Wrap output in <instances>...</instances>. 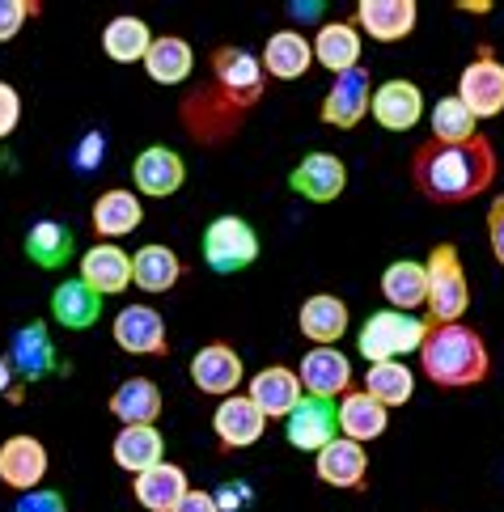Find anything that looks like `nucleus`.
I'll return each instance as SVG.
<instances>
[{"mask_svg":"<svg viewBox=\"0 0 504 512\" xmlns=\"http://www.w3.org/2000/svg\"><path fill=\"white\" fill-rule=\"evenodd\" d=\"M208 68H212V85L187 94L178 119H183L191 140L216 149V144H225L233 132H242V123L259 106V98H263V64H259L255 51L225 43V47H216L208 56Z\"/></svg>","mask_w":504,"mask_h":512,"instance_id":"obj_1","label":"nucleus"},{"mask_svg":"<svg viewBox=\"0 0 504 512\" xmlns=\"http://www.w3.org/2000/svg\"><path fill=\"white\" fill-rule=\"evenodd\" d=\"M288 187L310 204H331L348 187V166L335 153H305L301 166L288 174Z\"/></svg>","mask_w":504,"mask_h":512,"instance_id":"obj_15","label":"nucleus"},{"mask_svg":"<svg viewBox=\"0 0 504 512\" xmlns=\"http://www.w3.org/2000/svg\"><path fill=\"white\" fill-rule=\"evenodd\" d=\"M488 242H492V259L504 267V195L492 199V212H488Z\"/></svg>","mask_w":504,"mask_h":512,"instance_id":"obj_43","label":"nucleus"},{"mask_svg":"<svg viewBox=\"0 0 504 512\" xmlns=\"http://www.w3.org/2000/svg\"><path fill=\"white\" fill-rule=\"evenodd\" d=\"M77 280H85L98 297H115V292L132 288V254L123 246H111V242L89 246L81 254V276Z\"/></svg>","mask_w":504,"mask_h":512,"instance_id":"obj_22","label":"nucleus"},{"mask_svg":"<svg viewBox=\"0 0 504 512\" xmlns=\"http://www.w3.org/2000/svg\"><path fill=\"white\" fill-rule=\"evenodd\" d=\"M111 339L119 352H128V356H166L170 352L166 318H161L153 305H123L111 322Z\"/></svg>","mask_w":504,"mask_h":512,"instance_id":"obj_8","label":"nucleus"},{"mask_svg":"<svg viewBox=\"0 0 504 512\" xmlns=\"http://www.w3.org/2000/svg\"><path fill=\"white\" fill-rule=\"evenodd\" d=\"M432 140L437 144H466V140H475V115L462 106L458 94H449V98H437V106H432Z\"/></svg>","mask_w":504,"mask_h":512,"instance_id":"obj_38","label":"nucleus"},{"mask_svg":"<svg viewBox=\"0 0 504 512\" xmlns=\"http://www.w3.org/2000/svg\"><path fill=\"white\" fill-rule=\"evenodd\" d=\"M259 259V233L242 216H216L204 229V263L216 276H233V271H246Z\"/></svg>","mask_w":504,"mask_h":512,"instance_id":"obj_6","label":"nucleus"},{"mask_svg":"<svg viewBox=\"0 0 504 512\" xmlns=\"http://www.w3.org/2000/svg\"><path fill=\"white\" fill-rule=\"evenodd\" d=\"M102 153H106L102 132H89V136L77 144V153H72V166H77V170H98V166H102Z\"/></svg>","mask_w":504,"mask_h":512,"instance_id":"obj_42","label":"nucleus"},{"mask_svg":"<svg viewBox=\"0 0 504 512\" xmlns=\"http://www.w3.org/2000/svg\"><path fill=\"white\" fill-rule=\"evenodd\" d=\"M382 297L390 301V309L411 314V309L428 305V267L416 259H394L382 271Z\"/></svg>","mask_w":504,"mask_h":512,"instance_id":"obj_29","label":"nucleus"},{"mask_svg":"<svg viewBox=\"0 0 504 512\" xmlns=\"http://www.w3.org/2000/svg\"><path fill=\"white\" fill-rule=\"evenodd\" d=\"M174 512H221V504H216V496H212V491L191 487L187 496H183V504H178Z\"/></svg>","mask_w":504,"mask_h":512,"instance_id":"obj_44","label":"nucleus"},{"mask_svg":"<svg viewBox=\"0 0 504 512\" xmlns=\"http://www.w3.org/2000/svg\"><path fill=\"white\" fill-rule=\"evenodd\" d=\"M47 466H51V457H47L39 436L17 432V436H9V441L0 445V483L22 491V496L39 491V483L47 479Z\"/></svg>","mask_w":504,"mask_h":512,"instance_id":"obj_12","label":"nucleus"},{"mask_svg":"<svg viewBox=\"0 0 504 512\" xmlns=\"http://www.w3.org/2000/svg\"><path fill=\"white\" fill-rule=\"evenodd\" d=\"M301 390L310 398H344L352 390V360L339 347H310L301 360Z\"/></svg>","mask_w":504,"mask_h":512,"instance_id":"obj_14","label":"nucleus"},{"mask_svg":"<svg viewBox=\"0 0 504 512\" xmlns=\"http://www.w3.org/2000/svg\"><path fill=\"white\" fill-rule=\"evenodd\" d=\"M420 369L432 386H441V390H471V386L488 381L492 356L475 326L449 322V326H432L428 331V339L420 347Z\"/></svg>","mask_w":504,"mask_h":512,"instance_id":"obj_3","label":"nucleus"},{"mask_svg":"<svg viewBox=\"0 0 504 512\" xmlns=\"http://www.w3.org/2000/svg\"><path fill=\"white\" fill-rule=\"evenodd\" d=\"M369 68H352V72H339L331 81L327 98H322V123L327 127H339V132H352V127L369 115Z\"/></svg>","mask_w":504,"mask_h":512,"instance_id":"obj_13","label":"nucleus"},{"mask_svg":"<svg viewBox=\"0 0 504 512\" xmlns=\"http://www.w3.org/2000/svg\"><path fill=\"white\" fill-rule=\"evenodd\" d=\"M411 182L432 204H471L496 182V149L488 136L466 144L428 140L411 153Z\"/></svg>","mask_w":504,"mask_h":512,"instance_id":"obj_2","label":"nucleus"},{"mask_svg":"<svg viewBox=\"0 0 504 512\" xmlns=\"http://www.w3.org/2000/svg\"><path fill=\"white\" fill-rule=\"evenodd\" d=\"M360 51H365V43H360L356 22H327L314 34V60L335 77L360 68Z\"/></svg>","mask_w":504,"mask_h":512,"instance_id":"obj_31","label":"nucleus"},{"mask_svg":"<svg viewBox=\"0 0 504 512\" xmlns=\"http://www.w3.org/2000/svg\"><path fill=\"white\" fill-rule=\"evenodd\" d=\"M369 115L386 127V132H411L424 119V94L411 81H386L373 89Z\"/></svg>","mask_w":504,"mask_h":512,"instance_id":"obj_20","label":"nucleus"},{"mask_svg":"<svg viewBox=\"0 0 504 512\" xmlns=\"http://www.w3.org/2000/svg\"><path fill=\"white\" fill-rule=\"evenodd\" d=\"M428 326H449V322H462V314L471 309V284H466V271L458 250L441 242L432 246L428 254Z\"/></svg>","mask_w":504,"mask_h":512,"instance_id":"obj_5","label":"nucleus"},{"mask_svg":"<svg viewBox=\"0 0 504 512\" xmlns=\"http://www.w3.org/2000/svg\"><path fill=\"white\" fill-rule=\"evenodd\" d=\"M458 9H466V13H488L492 5H488V0H475V5H471V0H462V5Z\"/></svg>","mask_w":504,"mask_h":512,"instance_id":"obj_46","label":"nucleus"},{"mask_svg":"<svg viewBox=\"0 0 504 512\" xmlns=\"http://www.w3.org/2000/svg\"><path fill=\"white\" fill-rule=\"evenodd\" d=\"M191 381L200 394H212V398H233L238 386L246 381V369H242V356L233 352V343L225 339H212L208 347L191 356Z\"/></svg>","mask_w":504,"mask_h":512,"instance_id":"obj_9","label":"nucleus"},{"mask_svg":"<svg viewBox=\"0 0 504 512\" xmlns=\"http://www.w3.org/2000/svg\"><path fill=\"white\" fill-rule=\"evenodd\" d=\"M365 394L377 398L386 411L403 407V402H411V394H416V377H411V369L403 360H386V364H369L365 373Z\"/></svg>","mask_w":504,"mask_h":512,"instance_id":"obj_37","label":"nucleus"},{"mask_svg":"<svg viewBox=\"0 0 504 512\" xmlns=\"http://www.w3.org/2000/svg\"><path fill=\"white\" fill-rule=\"evenodd\" d=\"M0 398L22 402V381H17V369H13L9 356H0Z\"/></svg>","mask_w":504,"mask_h":512,"instance_id":"obj_45","label":"nucleus"},{"mask_svg":"<svg viewBox=\"0 0 504 512\" xmlns=\"http://www.w3.org/2000/svg\"><path fill=\"white\" fill-rule=\"evenodd\" d=\"M458 98L475 119L504 115V64L496 60V51L483 43L479 56L462 68L458 77Z\"/></svg>","mask_w":504,"mask_h":512,"instance_id":"obj_7","label":"nucleus"},{"mask_svg":"<svg viewBox=\"0 0 504 512\" xmlns=\"http://www.w3.org/2000/svg\"><path fill=\"white\" fill-rule=\"evenodd\" d=\"M72 229L60 225V221H39V225H30L26 233V259L34 267H43V271H56L72 259Z\"/></svg>","mask_w":504,"mask_h":512,"instance_id":"obj_36","label":"nucleus"},{"mask_svg":"<svg viewBox=\"0 0 504 512\" xmlns=\"http://www.w3.org/2000/svg\"><path fill=\"white\" fill-rule=\"evenodd\" d=\"M9 360H13L17 381H22V386H34V381H43L47 373H56V364H60V360H56V343H51V335H47L43 322H30V326H22V331L13 335Z\"/></svg>","mask_w":504,"mask_h":512,"instance_id":"obj_24","label":"nucleus"},{"mask_svg":"<svg viewBox=\"0 0 504 512\" xmlns=\"http://www.w3.org/2000/svg\"><path fill=\"white\" fill-rule=\"evenodd\" d=\"M263 72L276 81H297L310 72L314 64V39H305L301 30H276L272 39H267L263 56H259Z\"/></svg>","mask_w":504,"mask_h":512,"instance_id":"obj_26","label":"nucleus"},{"mask_svg":"<svg viewBox=\"0 0 504 512\" xmlns=\"http://www.w3.org/2000/svg\"><path fill=\"white\" fill-rule=\"evenodd\" d=\"M348 305L335 297V292H314V297H305L301 309H297V326H301V335L318 343V347H335L339 339L348 335Z\"/></svg>","mask_w":504,"mask_h":512,"instance_id":"obj_21","label":"nucleus"},{"mask_svg":"<svg viewBox=\"0 0 504 512\" xmlns=\"http://www.w3.org/2000/svg\"><path fill=\"white\" fill-rule=\"evenodd\" d=\"M89 221H94V233L102 242H115V237H128L132 229H140L144 221V208H140V195L123 191V187H111L94 199V212H89Z\"/></svg>","mask_w":504,"mask_h":512,"instance_id":"obj_27","label":"nucleus"},{"mask_svg":"<svg viewBox=\"0 0 504 512\" xmlns=\"http://www.w3.org/2000/svg\"><path fill=\"white\" fill-rule=\"evenodd\" d=\"M195 68V51L187 39H178V34H161L153 39L149 56H144V72H149L153 85H183Z\"/></svg>","mask_w":504,"mask_h":512,"instance_id":"obj_35","label":"nucleus"},{"mask_svg":"<svg viewBox=\"0 0 504 512\" xmlns=\"http://www.w3.org/2000/svg\"><path fill=\"white\" fill-rule=\"evenodd\" d=\"M17 123H22V94L9 81H0V140L13 136Z\"/></svg>","mask_w":504,"mask_h":512,"instance_id":"obj_40","label":"nucleus"},{"mask_svg":"<svg viewBox=\"0 0 504 512\" xmlns=\"http://www.w3.org/2000/svg\"><path fill=\"white\" fill-rule=\"evenodd\" d=\"M246 394H250V402L267 415V419H288L297 411V402L305 398V390H301V377H297V369H288V364H272V369H259L255 377L246 381Z\"/></svg>","mask_w":504,"mask_h":512,"instance_id":"obj_18","label":"nucleus"},{"mask_svg":"<svg viewBox=\"0 0 504 512\" xmlns=\"http://www.w3.org/2000/svg\"><path fill=\"white\" fill-rule=\"evenodd\" d=\"M314 474L335 491H365L369 479V453L360 449L348 436H335V441L314 453Z\"/></svg>","mask_w":504,"mask_h":512,"instance_id":"obj_17","label":"nucleus"},{"mask_svg":"<svg viewBox=\"0 0 504 512\" xmlns=\"http://www.w3.org/2000/svg\"><path fill=\"white\" fill-rule=\"evenodd\" d=\"M339 428H344L348 441L365 445V441H377V436L390 428V411L377 398H369L365 390H348L339 398Z\"/></svg>","mask_w":504,"mask_h":512,"instance_id":"obj_32","label":"nucleus"},{"mask_svg":"<svg viewBox=\"0 0 504 512\" xmlns=\"http://www.w3.org/2000/svg\"><path fill=\"white\" fill-rule=\"evenodd\" d=\"M416 0H360L356 5V30H365L377 43H403L416 30Z\"/></svg>","mask_w":504,"mask_h":512,"instance_id":"obj_19","label":"nucleus"},{"mask_svg":"<svg viewBox=\"0 0 504 512\" xmlns=\"http://www.w3.org/2000/svg\"><path fill=\"white\" fill-rule=\"evenodd\" d=\"M34 13H39L34 0H0V43L17 39V30H22Z\"/></svg>","mask_w":504,"mask_h":512,"instance_id":"obj_39","label":"nucleus"},{"mask_svg":"<svg viewBox=\"0 0 504 512\" xmlns=\"http://www.w3.org/2000/svg\"><path fill=\"white\" fill-rule=\"evenodd\" d=\"M13 512H68V504H64L60 491L39 487V491H30V496L17 500V504H13Z\"/></svg>","mask_w":504,"mask_h":512,"instance_id":"obj_41","label":"nucleus"},{"mask_svg":"<svg viewBox=\"0 0 504 512\" xmlns=\"http://www.w3.org/2000/svg\"><path fill=\"white\" fill-rule=\"evenodd\" d=\"M335 428H339V407L331 398H310V394H305L297 402V411L284 419L288 445L301 449V453H322L335 441Z\"/></svg>","mask_w":504,"mask_h":512,"instance_id":"obj_11","label":"nucleus"},{"mask_svg":"<svg viewBox=\"0 0 504 512\" xmlns=\"http://www.w3.org/2000/svg\"><path fill=\"white\" fill-rule=\"evenodd\" d=\"M187 491H191L187 470L174 466V462H161L153 470H144V474H136V483H132V496H136V504L144 512H174L178 504H183Z\"/></svg>","mask_w":504,"mask_h":512,"instance_id":"obj_23","label":"nucleus"},{"mask_svg":"<svg viewBox=\"0 0 504 512\" xmlns=\"http://www.w3.org/2000/svg\"><path fill=\"white\" fill-rule=\"evenodd\" d=\"M178 280H183V259L161 246V242H149L132 254V284L144 288V292H170Z\"/></svg>","mask_w":504,"mask_h":512,"instance_id":"obj_34","label":"nucleus"},{"mask_svg":"<svg viewBox=\"0 0 504 512\" xmlns=\"http://www.w3.org/2000/svg\"><path fill=\"white\" fill-rule=\"evenodd\" d=\"M111 457L119 470L128 474H144L166 462V436L157 432V424H132V428H119V436L111 441Z\"/></svg>","mask_w":504,"mask_h":512,"instance_id":"obj_25","label":"nucleus"},{"mask_svg":"<svg viewBox=\"0 0 504 512\" xmlns=\"http://www.w3.org/2000/svg\"><path fill=\"white\" fill-rule=\"evenodd\" d=\"M161 407H166V398H161L157 381H149V377L119 381L115 394H111V415L119 419L123 428H132V424H157Z\"/></svg>","mask_w":504,"mask_h":512,"instance_id":"obj_28","label":"nucleus"},{"mask_svg":"<svg viewBox=\"0 0 504 512\" xmlns=\"http://www.w3.org/2000/svg\"><path fill=\"white\" fill-rule=\"evenodd\" d=\"M263 432H267V415L250 402V394L221 398V407L212 411V436H216V445H221L225 453L259 445Z\"/></svg>","mask_w":504,"mask_h":512,"instance_id":"obj_10","label":"nucleus"},{"mask_svg":"<svg viewBox=\"0 0 504 512\" xmlns=\"http://www.w3.org/2000/svg\"><path fill=\"white\" fill-rule=\"evenodd\" d=\"M322 5H293V17H318Z\"/></svg>","mask_w":504,"mask_h":512,"instance_id":"obj_47","label":"nucleus"},{"mask_svg":"<svg viewBox=\"0 0 504 512\" xmlns=\"http://www.w3.org/2000/svg\"><path fill=\"white\" fill-rule=\"evenodd\" d=\"M149 47H153V30H149L144 17L123 13V17H111V22L102 26V51H106V60H115V64H144Z\"/></svg>","mask_w":504,"mask_h":512,"instance_id":"obj_30","label":"nucleus"},{"mask_svg":"<svg viewBox=\"0 0 504 512\" xmlns=\"http://www.w3.org/2000/svg\"><path fill=\"white\" fill-rule=\"evenodd\" d=\"M51 318H56L64 331H89L102 318V297L85 280H64L51 292Z\"/></svg>","mask_w":504,"mask_h":512,"instance_id":"obj_33","label":"nucleus"},{"mask_svg":"<svg viewBox=\"0 0 504 512\" xmlns=\"http://www.w3.org/2000/svg\"><path fill=\"white\" fill-rule=\"evenodd\" d=\"M428 331H432L428 318L399 314V309H382V314H369V322L360 326L356 347L369 364H386V360H403L407 352H420Z\"/></svg>","mask_w":504,"mask_h":512,"instance_id":"obj_4","label":"nucleus"},{"mask_svg":"<svg viewBox=\"0 0 504 512\" xmlns=\"http://www.w3.org/2000/svg\"><path fill=\"white\" fill-rule=\"evenodd\" d=\"M132 182H136L140 195H149V199H170V195L183 191V182H187V161L178 157L174 149H166V144H149V149L136 157Z\"/></svg>","mask_w":504,"mask_h":512,"instance_id":"obj_16","label":"nucleus"}]
</instances>
